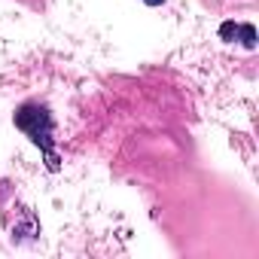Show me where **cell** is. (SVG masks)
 <instances>
[{"label": "cell", "instance_id": "obj_2", "mask_svg": "<svg viewBox=\"0 0 259 259\" xmlns=\"http://www.w3.org/2000/svg\"><path fill=\"white\" fill-rule=\"evenodd\" d=\"M220 37H223L226 43H235V40H241L247 49H256V31H253V25H235V22H223V25H220Z\"/></svg>", "mask_w": 259, "mask_h": 259}, {"label": "cell", "instance_id": "obj_3", "mask_svg": "<svg viewBox=\"0 0 259 259\" xmlns=\"http://www.w3.org/2000/svg\"><path fill=\"white\" fill-rule=\"evenodd\" d=\"M144 4H147V7H162L165 0H144Z\"/></svg>", "mask_w": 259, "mask_h": 259}, {"label": "cell", "instance_id": "obj_1", "mask_svg": "<svg viewBox=\"0 0 259 259\" xmlns=\"http://www.w3.org/2000/svg\"><path fill=\"white\" fill-rule=\"evenodd\" d=\"M16 128L31 138L34 147H40L49 171H58L61 168V159L55 153V122H52V113H49L46 104H40V101L22 104L16 110Z\"/></svg>", "mask_w": 259, "mask_h": 259}]
</instances>
